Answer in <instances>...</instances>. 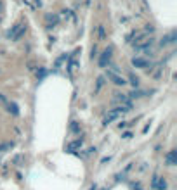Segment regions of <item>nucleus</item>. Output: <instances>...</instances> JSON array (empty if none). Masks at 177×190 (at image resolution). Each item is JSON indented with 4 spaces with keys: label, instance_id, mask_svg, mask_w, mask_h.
<instances>
[{
    "label": "nucleus",
    "instance_id": "f257e3e1",
    "mask_svg": "<svg viewBox=\"0 0 177 190\" xmlns=\"http://www.w3.org/2000/svg\"><path fill=\"white\" fill-rule=\"evenodd\" d=\"M111 102L125 107V109H129V111L134 109V104H132V100H130V97L129 95H125V93H115L113 95V99H111Z\"/></svg>",
    "mask_w": 177,
    "mask_h": 190
},
{
    "label": "nucleus",
    "instance_id": "f03ea898",
    "mask_svg": "<svg viewBox=\"0 0 177 190\" xmlns=\"http://www.w3.org/2000/svg\"><path fill=\"white\" fill-rule=\"evenodd\" d=\"M125 112H130V111H129V109H125V107H122V106L115 107V109H109L108 114H106V118H104V125H109L111 121L118 119V118L122 116V114H125Z\"/></svg>",
    "mask_w": 177,
    "mask_h": 190
},
{
    "label": "nucleus",
    "instance_id": "7ed1b4c3",
    "mask_svg": "<svg viewBox=\"0 0 177 190\" xmlns=\"http://www.w3.org/2000/svg\"><path fill=\"white\" fill-rule=\"evenodd\" d=\"M26 33V24H16V26H12V30L9 33H7V37H9V40H12V42H17V40H21V37Z\"/></svg>",
    "mask_w": 177,
    "mask_h": 190
},
{
    "label": "nucleus",
    "instance_id": "20e7f679",
    "mask_svg": "<svg viewBox=\"0 0 177 190\" xmlns=\"http://www.w3.org/2000/svg\"><path fill=\"white\" fill-rule=\"evenodd\" d=\"M106 78L108 79H111L115 85H118V86H124L127 81H125V78L122 76V74H118L116 71H113V69H108L106 71Z\"/></svg>",
    "mask_w": 177,
    "mask_h": 190
},
{
    "label": "nucleus",
    "instance_id": "39448f33",
    "mask_svg": "<svg viewBox=\"0 0 177 190\" xmlns=\"http://www.w3.org/2000/svg\"><path fill=\"white\" fill-rule=\"evenodd\" d=\"M167 181L165 178H161V176H158V174H155L153 178H151V188L153 190H167Z\"/></svg>",
    "mask_w": 177,
    "mask_h": 190
},
{
    "label": "nucleus",
    "instance_id": "423d86ee",
    "mask_svg": "<svg viewBox=\"0 0 177 190\" xmlns=\"http://www.w3.org/2000/svg\"><path fill=\"white\" fill-rule=\"evenodd\" d=\"M111 62V47L106 48L99 57V68H108V64Z\"/></svg>",
    "mask_w": 177,
    "mask_h": 190
},
{
    "label": "nucleus",
    "instance_id": "0eeeda50",
    "mask_svg": "<svg viewBox=\"0 0 177 190\" xmlns=\"http://www.w3.org/2000/svg\"><path fill=\"white\" fill-rule=\"evenodd\" d=\"M78 54H80V50L76 48L75 52L71 54L70 62H68V66H66V68H68V73H70V74H73V71H75V69L78 68V59H76V55H78Z\"/></svg>",
    "mask_w": 177,
    "mask_h": 190
},
{
    "label": "nucleus",
    "instance_id": "6e6552de",
    "mask_svg": "<svg viewBox=\"0 0 177 190\" xmlns=\"http://www.w3.org/2000/svg\"><path fill=\"white\" fill-rule=\"evenodd\" d=\"M132 66L139 69H146V68H149V61L144 57H134L132 59Z\"/></svg>",
    "mask_w": 177,
    "mask_h": 190
},
{
    "label": "nucleus",
    "instance_id": "1a4fd4ad",
    "mask_svg": "<svg viewBox=\"0 0 177 190\" xmlns=\"http://www.w3.org/2000/svg\"><path fill=\"white\" fill-rule=\"evenodd\" d=\"M82 145H83V140L78 138V140H73V142L68 143V145H66V150H68V152H75V150H78Z\"/></svg>",
    "mask_w": 177,
    "mask_h": 190
},
{
    "label": "nucleus",
    "instance_id": "9d476101",
    "mask_svg": "<svg viewBox=\"0 0 177 190\" xmlns=\"http://www.w3.org/2000/svg\"><path fill=\"white\" fill-rule=\"evenodd\" d=\"M167 164L168 166H175L177 164V150H170V152L167 154Z\"/></svg>",
    "mask_w": 177,
    "mask_h": 190
},
{
    "label": "nucleus",
    "instance_id": "9b49d317",
    "mask_svg": "<svg viewBox=\"0 0 177 190\" xmlns=\"http://www.w3.org/2000/svg\"><path fill=\"white\" fill-rule=\"evenodd\" d=\"M9 111H11L14 116H17V114H19V111H17V106L14 104V102H12V104H9Z\"/></svg>",
    "mask_w": 177,
    "mask_h": 190
},
{
    "label": "nucleus",
    "instance_id": "f8f14e48",
    "mask_svg": "<svg viewBox=\"0 0 177 190\" xmlns=\"http://www.w3.org/2000/svg\"><path fill=\"white\" fill-rule=\"evenodd\" d=\"M130 83L134 85V86H137V85H139V78L134 76V74H130Z\"/></svg>",
    "mask_w": 177,
    "mask_h": 190
},
{
    "label": "nucleus",
    "instance_id": "ddd939ff",
    "mask_svg": "<svg viewBox=\"0 0 177 190\" xmlns=\"http://www.w3.org/2000/svg\"><path fill=\"white\" fill-rule=\"evenodd\" d=\"M71 130H73V132H78V126H76V123H73V125H71Z\"/></svg>",
    "mask_w": 177,
    "mask_h": 190
},
{
    "label": "nucleus",
    "instance_id": "4468645a",
    "mask_svg": "<svg viewBox=\"0 0 177 190\" xmlns=\"http://www.w3.org/2000/svg\"><path fill=\"white\" fill-rule=\"evenodd\" d=\"M89 190H97V185H92V187H90Z\"/></svg>",
    "mask_w": 177,
    "mask_h": 190
},
{
    "label": "nucleus",
    "instance_id": "2eb2a0df",
    "mask_svg": "<svg viewBox=\"0 0 177 190\" xmlns=\"http://www.w3.org/2000/svg\"><path fill=\"white\" fill-rule=\"evenodd\" d=\"M0 12H2V2H0Z\"/></svg>",
    "mask_w": 177,
    "mask_h": 190
},
{
    "label": "nucleus",
    "instance_id": "dca6fc26",
    "mask_svg": "<svg viewBox=\"0 0 177 190\" xmlns=\"http://www.w3.org/2000/svg\"><path fill=\"white\" fill-rule=\"evenodd\" d=\"M135 190H141V188H139V187H135Z\"/></svg>",
    "mask_w": 177,
    "mask_h": 190
},
{
    "label": "nucleus",
    "instance_id": "f3484780",
    "mask_svg": "<svg viewBox=\"0 0 177 190\" xmlns=\"http://www.w3.org/2000/svg\"><path fill=\"white\" fill-rule=\"evenodd\" d=\"M101 190H108V188H101Z\"/></svg>",
    "mask_w": 177,
    "mask_h": 190
},
{
    "label": "nucleus",
    "instance_id": "a211bd4d",
    "mask_svg": "<svg viewBox=\"0 0 177 190\" xmlns=\"http://www.w3.org/2000/svg\"><path fill=\"white\" fill-rule=\"evenodd\" d=\"M0 100H2V95H0Z\"/></svg>",
    "mask_w": 177,
    "mask_h": 190
},
{
    "label": "nucleus",
    "instance_id": "6ab92c4d",
    "mask_svg": "<svg viewBox=\"0 0 177 190\" xmlns=\"http://www.w3.org/2000/svg\"><path fill=\"white\" fill-rule=\"evenodd\" d=\"M0 21H2V19H0Z\"/></svg>",
    "mask_w": 177,
    "mask_h": 190
}]
</instances>
